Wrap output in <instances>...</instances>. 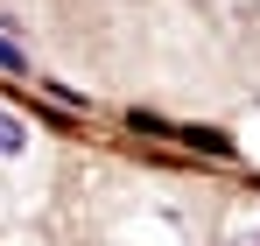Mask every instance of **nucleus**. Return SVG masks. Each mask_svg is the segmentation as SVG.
Instances as JSON below:
<instances>
[{
	"label": "nucleus",
	"mask_w": 260,
	"mask_h": 246,
	"mask_svg": "<svg viewBox=\"0 0 260 246\" xmlns=\"http://www.w3.org/2000/svg\"><path fill=\"white\" fill-rule=\"evenodd\" d=\"M21 141H28V127H21L7 106H0V155H21Z\"/></svg>",
	"instance_id": "f257e3e1"
},
{
	"label": "nucleus",
	"mask_w": 260,
	"mask_h": 246,
	"mask_svg": "<svg viewBox=\"0 0 260 246\" xmlns=\"http://www.w3.org/2000/svg\"><path fill=\"white\" fill-rule=\"evenodd\" d=\"M0 64H7V71H21V49H14V42H0Z\"/></svg>",
	"instance_id": "f03ea898"
}]
</instances>
